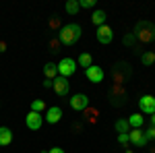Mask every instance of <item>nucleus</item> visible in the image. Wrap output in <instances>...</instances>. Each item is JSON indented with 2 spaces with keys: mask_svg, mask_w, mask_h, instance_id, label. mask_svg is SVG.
<instances>
[{
  "mask_svg": "<svg viewBox=\"0 0 155 153\" xmlns=\"http://www.w3.org/2000/svg\"><path fill=\"white\" fill-rule=\"evenodd\" d=\"M107 97H110V104L112 106L122 108V106H126V101H128V91H126L124 85H112Z\"/></svg>",
  "mask_w": 155,
  "mask_h": 153,
  "instance_id": "4",
  "label": "nucleus"
},
{
  "mask_svg": "<svg viewBox=\"0 0 155 153\" xmlns=\"http://www.w3.org/2000/svg\"><path fill=\"white\" fill-rule=\"evenodd\" d=\"M12 143V130L8 126H0V147H6Z\"/></svg>",
  "mask_w": 155,
  "mask_h": 153,
  "instance_id": "14",
  "label": "nucleus"
},
{
  "mask_svg": "<svg viewBox=\"0 0 155 153\" xmlns=\"http://www.w3.org/2000/svg\"><path fill=\"white\" fill-rule=\"evenodd\" d=\"M83 120H79V122H74V124H72V132H74V135H79V132H83Z\"/></svg>",
  "mask_w": 155,
  "mask_h": 153,
  "instance_id": "28",
  "label": "nucleus"
},
{
  "mask_svg": "<svg viewBox=\"0 0 155 153\" xmlns=\"http://www.w3.org/2000/svg\"><path fill=\"white\" fill-rule=\"evenodd\" d=\"M71 108L74 112H85L87 108H89V97L85 93H77L71 97Z\"/></svg>",
  "mask_w": 155,
  "mask_h": 153,
  "instance_id": "8",
  "label": "nucleus"
},
{
  "mask_svg": "<svg viewBox=\"0 0 155 153\" xmlns=\"http://www.w3.org/2000/svg\"><path fill=\"white\" fill-rule=\"evenodd\" d=\"M151 126H155V114H151Z\"/></svg>",
  "mask_w": 155,
  "mask_h": 153,
  "instance_id": "34",
  "label": "nucleus"
},
{
  "mask_svg": "<svg viewBox=\"0 0 155 153\" xmlns=\"http://www.w3.org/2000/svg\"><path fill=\"white\" fill-rule=\"evenodd\" d=\"M50 153H64V149H62V147H52Z\"/></svg>",
  "mask_w": 155,
  "mask_h": 153,
  "instance_id": "31",
  "label": "nucleus"
},
{
  "mask_svg": "<svg viewBox=\"0 0 155 153\" xmlns=\"http://www.w3.org/2000/svg\"><path fill=\"white\" fill-rule=\"evenodd\" d=\"M132 77V66L128 62L120 60L112 66V79H114V85H124Z\"/></svg>",
  "mask_w": 155,
  "mask_h": 153,
  "instance_id": "3",
  "label": "nucleus"
},
{
  "mask_svg": "<svg viewBox=\"0 0 155 153\" xmlns=\"http://www.w3.org/2000/svg\"><path fill=\"white\" fill-rule=\"evenodd\" d=\"M44 77L50 79V81H54V79L58 77V66H56L54 62H48V64L44 66Z\"/></svg>",
  "mask_w": 155,
  "mask_h": 153,
  "instance_id": "18",
  "label": "nucleus"
},
{
  "mask_svg": "<svg viewBox=\"0 0 155 153\" xmlns=\"http://www.w3.org/2000/svg\"><path fill=\"white\" fill-rule=\"evenodd\" d=\"M81 35H83V29H81L79 23H66V25H62V29L58 31V39H60L62 46L77 44L81 39Z\"/></svg>",
  "mask_w": 155,
  "mask_h": 153,
  "instance_id": "2",
  "label": "nucleus"
},
{
  "mask_svg": "<svg viewBox=\"0 0 155 153\" xmlns=\"http://www.w3.org/2000/svg\"><path fill=\"white\" fill-rule=\"evenodd\" d=\"M97 116H99V110H95V108H87L83 112V122H89V124H97Z\"/></svg>",
  "mask_w": 155,
  "mask_h": 153,
  "instance_id": "15",
  "label": "nucleus"
},
{
  "mask_svg": "<svg viewBox=\"0 0 155 153\" xmlns=\"http://www.w3.org/2000/svg\"><path fill=\"white\" fill-rule=\"evenodd\" d=\"M95 0H79V6L81 8H95Z\"/></svg>",
  "mask_w": 155,
  "mask_h": 153,
  "instance_id": "27",
  "label": "nucleus"
},
{
  "mask_svg": "<svg viewBox=\"0 0 155 153\" xmlns=\"http://www.w3.org/2000/svg\"><path fill=\"white\" fill-rule=\"evenodd\" d=\"M122 42H124V46H128V48H134V50H137L139 54H143V50H141L143 46H141V44L137 42V37H134V33H126Z\"/></svg>",
  "mask_w": 155,
  "mask_h": 153,
  "instance_id": "16",
  "label": "nucleus"
},
{
  "mask_svg": "<svg viewBox=\"0 0 155 153\" xmlns=\"http://www.w3.org/2000/svg\"><path fill=\"white\" fill-rule=\"evenodd\" d=\"M128 120V124H130V128H141L145 124V118H143V114H132L130 118H126Z\"/></svg>",
  "mask_w": 155,
  "mask_h": 153,
  "instance_id": "20",
  "label": "nucleus"
},
{
  "mask_svg": "<svg viewBox=\"0 0 155 153\" xmlns=\"http://www.w3.org/2000/svg\"><path fill=\"white\" fill-rule=\"evenodd\" d=\"M58 66V75L60 77H71V75H74V71H77V60H72V58H62L56 64Z\"/></svg>",
  "mask_w": 155,
  "mask_h": 153,
  "instance_id": "5",
  "label": "nucleus"
},
{
  "mask_svg": "<svg viewBox=\"0 0 155 153\" xmlns=\"http://www.w3.org/2000/svg\"><path fill=\"white\" fill-rule=\"evenodd\" d=\"M48 46H50V52H52V54H58V52H60V48H62V44H60V39H58V37H52Z\"/></svg>",
  "mask_w": 155,
  "mask_h": 153,
  "instance_id": "26",
  "label": "nucleus"
},
{
  "mask_svg": "<svg viewBox=\"0 0 155 153\" xmlns=\"http://www.w3.org/2000/svg\"><path fill=\"white\" fill-rule=\"evenodd\" d=\"M25 124H27V128H29V130L41 128V124H44V116L37 114V112H29V114L25 116Z\"/></svg>",
  "mask_w": 155,
  "mask_h": 153,
  "instance_id": "11",
  "label": "nucleus"
},
{
  "mask_svg": "<svg viewBox=\"0 0 155 153\" xmlns=\"http://www.w3.org/2000/svg\"><path fill=\"white\" fill-rule=\"evenodd\" d=\"M48 25H50V29H52V31H60V29H62V21H60V17H56V15H54V17H50Z\"/></svg>",
  "mask_w": 155,
  "mask_h": 153,
  "instance_id": "25",
  "label": "nucleus"
},
{
  "mask_svg": "<svg viewBox=\"0 0 155 153\" xmlns=\"http://www.w3.org/2000/svg\"><path fill=\"white\" fill-rule=\"evenodd\" d=\"M118 143L120 145H122V147H128V132H126V135H118Z\"/></svg>",
  "mask_w": 155,
  "mask_h": 153,
  "instance_id": "29",
  "label": "nucleus"
},
{
  "mask_svg": "<svg viewBox=\"0 0 155 153\" xmlns=\"http://www.w3.org/2000/svg\"><path fill=\"white\" fill-rule=\"evenodd\" d=\"M145 137H147V141H153L155 139V126H149V128L145 130Z\"/></svg>",
  "mask_w": 155,
  "mask_h": 153,
  "instance_id": "30",
  "label": "nucleus"
},
{
  "mask_svg": "<svg viewBox=\"0 0 155 153\" xmlns=\"http://www.w3.org/2000/svg\"><path fill=\"white\" fill-rule=\"evenodd\" d=\"M52 89L56 91V95L58 97H66L68 95V91H71V83H68V79L66 77H56L54 79V85H52Z\"/></svg>",
  "mask_w": 155,
  "mask_h": 153,
  "instance_id": "6",
  "label": "nucleus"
},
{
  "mask_svg": "<svg viewBox=\"0 0 155 153\" xmlns=\"http://www.w3.org/2000/svg\"><path fill=\"white\" fill-rule=\"evenodd\" d=\"M128 141L134 145V147H147V137H145L143 128H130L128 130Z\"/></svg>",
  "mask_w": 155,
  "mask_h": 153,
  "instance_id": "7",
  "label": "nucleus"
},
{
  "mask_svg": "<svg viewBox=\"0 0 155 153\" xmlns=\"http://www.w3.org/2000/svg\"><path fill=\"white\" fill-rule=\"evenodd\" d=\"M132 33H134L137 42H139L141 46H147V44L155 42V23L141 19V21H137L134 29H132Z\"/></svg>",
  "mask_w": 155,
  "mask_h": 153,
  "instance_id": "1",
  "label": "nucleus"
},
{
  "mask_svg": "<svg viewBox=\"0 0 155 153\" xmlns=\"http://www.w3.org/2000/svg\"><path fill=\"white\" fill-rule=\"evenodd\" d=\"M114 128H116V132H118V135H126V132L130 130V124H128V120H124V118H120V120H116V124H114Z\"/></svg>",
  "mask_w": 155,
  "mask_h": 153,
  "instance_id": "19",
  "label": "nucleus"
},
{
  "mask_svg": "<svg viewBox=\"0 0 155 153\" xmlns=\"http://www.w3.org/2000/svg\"><path fill=\"white\" fill-rule=\"evenodd\" d=\"M2 52H6V42H4V39H0V54H2Z\"/></svg>",
  "mask_w": 155,
  "mask_h": 153,
  "instance_id": "32",
  "label": "nucleus"
},
{
  "mask_svg": "<svg viewBox=\"0 0 155 153\" xmlns=\"http://www.w3.org/2000/svg\"><path fill=\"white\" fill-rule=\"evenodd\" d=\"M106 19H107V15H106V11H101V8H97V11L91 15V23L95 25V27L106 25Z\"/></svg>",
  "mask_w": 155,
  "mask_h": 153,
  "instance_id": "17",
  "label": "nucleus"
},
{
  "mask_svg": "<svg viewBox=\"0 0 155 153\" xmlns=\"http://www.w3.org/2000/svg\"><path fill=\"white\" fill-rule=\"evenodd\" d=\"M77 64H79V66H83L85 71H87L89 66H93V58H91V54H81L79 60H77Z\"/></svg>",
  "mask_w": 155,
  "mask_h": 153,
  "instance_id": "22",
  "label": "nucleus"
},
{
  "mask_svg": "<svg viewBox=\"0 0 155 153\" xmlns=\"http://www.w3.org/2000/svg\"><path fill=\"white\" fill-rule=\"evenodd\" d=\"M85 77H87L91 83H101L104 77H106V72H104L101 66H95V64H93V66H89V68L85 71Z\"/></svg>",
  "mask_w": 155,
  "mask_h": 153,
  "instance_id": "12",
  "label": "nucleus"
},
{
  "mask_svg": "<svg viewBox=\"0 0 155 153\" xmlns=\"http://www.w3.org/2000/svg\"><path fill=\"white\" fill-rule=\"evenodd\" d=\"M48 108H46V101L44 99H33L31 101V112H37V114H41V112H46Z\"/></svg>",
  "mask_w": 155,
  "mask_h": 153,
  "instance_id": "24",
  "label": "nucleus"
},
{
  "mask_svg": "<svg viewBox=\"0 0 155 153\" xmlns=\"http://www.w3.org/2000/svg\"><path fill=\"white\" fill-rule=\"evenodd\" d=\"M64 8H66V12L68 15H77V12L81 11V6H79V0H66V4H64Z\"/></svg>",
  "mask_w": 155,
  "mask_h": 153,
  "instance_id": "21",
  "label": "nucleus"
},
{
  "mask_svg": "<svg viewBox=\"0 0 155 153\" xmlns=\"http://www.w3.org/2000/svg\"><path fill=\"white\" fill-rule=\"evenodd\" d=\"M52 85H54V81H50V79H46V81H44V87H46V89H50Z\"/></svg>",
  "mask_w": 155,
  "mask_h": 153,
  "instance_id": "33",
  "label": "nucleus"
},
{
  "mask_svg": "<svg viewBox=\"0 0 155 153\" xmlns=\"http://www.w3.org/2000/svg\"><path fill=\"white\" fill-rule=\"evenodd\" d=\"M124 153H134V151H132V149H126V151H124Z\"/></svg>",
  "mask_w": 155,
  "mask_h": 153,
  "instance_id": "35",
  "label": "nucleus"
},
{
  "mask_svg": "<svg viewBox=\"0 0 155 153\" xmlns=\"http://www.w3.org/2000/svg\"><path fill=\"white\" fill-rule=\"evenodd\" d=\"M95 37H97V42L99 44H112V39H114V31H112V27H107V25H101V27H97V33H95Z\"/></svg>",
  "mask_w": 155,
  "mask_h": 153,
  "instance_id": "10",
  "label": "nucleus"
},
{
  "mask_svg": "<svg viewBox=\"0 0 155 153\" xmlns=\"http://www.w3.org/2000/svg\"><path fill=\"white\" fill-rule=\"evenodd\" d=\"M41 153H50V151H41Z\"/></svg>",
  "mask_w": 155,
  "mask_h": 153,
  "instance_id": "37",
  "label": "nucleus"
},
{
  "mask_svg": "<svg viewBox=\"0 0 155 153\" xmlns=\"http://www.w3.org/2000/svg\"><path fill=\"white\" fill-rule=\"evenodd\" d=\"M141 62H143V66H151V64L155 62V52L145 50L143 54H141Z\"/></svg>",
  "mask_w": 155,
  "mask_h": 153,
  "instance_id": "23",
  "label": "nucleus"
},
{
  "mask_svg": "<svg viewBox=\"0 0 155 153\" xmlns=\"http://www.w3.org/2000/svg\"><path fill=\"white\" fill-rule=\"evenodd\" d=\"M151 153H155V147H151Z\"/></svg>",
  "mask_w": 155,
  "mask_h": 153,
  "instance_id": "36",
  "label": "nucleus"
},
{
  "mask_svg": "<svg viewBox=\"0 0 155 153\" xmlns=\"http://www.w3.org/2000/svg\"><path fill=\"white\" fill-rule=\"evenodd\" d=\"M60 118H62V108L58 106H52L46 110V114H44V120L48 122V124H58Z\"/></svg>",
  "mask_w": 155,
  "mask_h": 153,
  "instance_id": "13",
  "label": "nucleus"
},
{
  "mask_svg": "<svg viewBox=\"0 0 155 153\" xmlns=\"http://www.w3.org/2000/svg\"><path fill=\"white\" fill-rule=\"evenodd\" d=\"M139 108H141V114H155V97L153 95H143L139 99Z\"/></svg>",
  "mask_w": 155,
  "mask_h": 153,
  "instance_id": "9",
  "label": "nucleus"
}]
</instances>
